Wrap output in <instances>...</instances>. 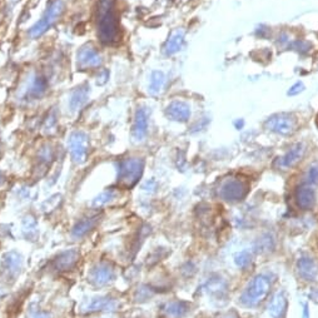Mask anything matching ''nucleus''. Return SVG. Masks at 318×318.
I'll return each instance as SVG.
<instances>
[{
	"instance_id": "18",
	"label": "nucleus",
	"mask_w": 318,
	"mask_h": 318,
	"mask_svg": "<svg viewBox=\"0 0 318 318\" xmlns=\"http://www.w3.org/2000/svg\"><path fill=\"white\" fill-rule=\"evenodd\" d=\"M234 262L239 268H247L252 262V254L249 253V251L244 249V251H241L236 254Z\"/></svg>"
},
{
	"instance_id": "13",
	"label": "nucleus",
	"mask_w": 318,
	"mask_h": 318,
	"mask_svg": "<svg viewBox=\"0 0 318 318\" xmlns=\"http://www.w3.org/2000/svg\"><path fill=\"white\" fill-rule=\"evenodd\" d=\"M303 153H305V147H303V144H296V146H293L292 148L286 153V156L281 159V165L285 168L292 167V165H295L298 160H301Z\"/></svg>"
},
{
	"instance_id": "4",
	"label": "nucleus",
	"mask_w": 318,
	"mask_h": 318,
	"mask_svg": "<svg viewBox=\"0 0 318 318\" xmlns=\"http://www.w3.org/2000/svg\"><path fill=\"white\" fill-rule=\"evenodd\" d=\"M63 8H64V6H63L62 0H54V1L49 5L48 10L45 11L43 18L31 28L30 35L33 36V38H36V36H40L41 34L45 33V31L59 19V16L62 15Z\"/></svg>"
},
{
	"instance_id": "9",
	"label": "nucleus",
	"mask_w": 318,
	"mask_h": 318,
	"mask_svg": "<svg viewBox=\"0 0 318 318\" xmlns=\"http://www.w3.org/2000/svg\"><path fill=\"white\" fill-rule=\"evenodd\" d=\"M167 116L172 121L187 122L190 117L189 105L184 102H173L167 108Z\"/></svg>"
},
{
	"instance_id": "2",
	"label": "nucleus",
	"mask_w": 318,
	"mask_h": 318,
	"mask_svg": "<svg viewBox=\"0 0 318 318\" xmlns=\"http://www.w3.org/2000/svg\"><path fill=\"white\" fill-rule=\"evenodd\" d=\"M271 282L270 278L264 275H258L248 283L246 290L242 293L241 303L246 307H256L258 306L264 298L267 297L270 292Z\"/></svg>"
},
{
	"instance_id": "8",
	"label": "nucleus",
	"mask_w": 318,
	"mask_h": 318,
	"mask_svg": "<svg viewBox=\"0 0 318 318\" xmlns=\"http://www.w3.org/2000/svg\"><path fill=\"white\" fill-rule=\"evenodd\" d=\"M298 275L305 281H315L318 276V268L316 262L308 257H302L297 262Z\"/></svg>"
},
{
	"instance_id": "16",
	"label": "nucleus",
	"mask_w": 318,
	"mask_h": 318,
	"mask_svg": "<svg viewBox=\"0 0 318 318\" xmlns=\"http://www.w3.org/2000/svg\"><path fill=\"white\" fill-rule=\"evenodd\" d=\"M165 82V77L162 72H154L152 74V79H151V92L153 94H157L162 90L163 85H164Z\"/></svg>"
},
{
	"instance_id": "22",
	"label": "nucleus",
	"mask_w": 318,
	"mask_h": 318,
	"mask_svg": "<svg viewBox=\"0 0 318 318\" xmlns=\"http://www.w3.org/2000/svg\"><path fill=\"white\" fill-rule=\"evenodd\" d=\"M303 90H305V84H303L302 82H297L295 85H292V87L290 88L287 94L290 95V97H293V95H297L300 94V93H302Z\"/></svg>"
},
{
	"instance_id": "1",
	"label": "nucleus",
	"mask_w": 318,
	"mask_h": 318,
	"mask_svg": "<svg viewBox=\"0 0 318 318\" xmlns=\"http://www.w3.org/2000/svg\"><path fill=\"white\" fill-rule=\"evenodd\" d=\"M98 35L104 44H114L121 38L118 13L111 0H102L100 3Z\"/></svg>"
},
{
	"instance_id": "23",
	"label": "nucleus",
	"mask_w": 318,
	"mask_h": 318,
	"mask_svg": "<svg viewBox=\"0 0 318 318\" xmlns=\"http://www.w3.org/2000/svg\"><path fill=\"white\" fill-rule=\"evenodd\" d=\"M303 318H310V313H308V306L305 305L303 307Z\"/></svg>"
},
{
	"instance_id": "21",
	"label": "nucleus",
	"mask_w": 318,
	"mask_h": 318,
	"mask_svg": "<svg viewBox=\"0 0 318 318\" xmlns=\"http://www.w3.org/2000/svg\"><path fill=\"white\" fill-rule=\"evenodd\" d=\"M308 182L311 184L318 183V164H315L313 167H311L310 172H308Z\"/></svg>"
},
{
	"instance_id": "19",
	"label": "nucleus",
	"mask_w": 318,
	"mask_h": 318,
	"mask_svg": "<svg viewBox=\"0 0 318 318\" xmlns=\"http://www.w3.org/2000/svg\"><path fill=\"white\" fill-rule=\"evenodd\" d=\"M185 311H187V307H185L184 303H179V302H174L168 305L167 307V312L169 315L174 316V317H179V316L184 315Z\"/></svg>"
},
{
	"instance_id": "5",
	"label": "nucleus",
	"mask_w": 318,
	"mask_h": 318,
	"mask_svg": "<svg viewBox=\"0 0 318 318\" xmlns=\"http://www.w3.org/2000/svg\"><path fill=\"white\" fill-rule=\"evenodd\" d=\"M143 173V160L142 159H127L121 163L119 178L126 187H132L138 182Z\"/></svg>"
},
{
	"instance_id": "7",
	"label": "nucleus",
	"mask_w": 318,
	"mask_h": 318,
	"mask_svg": "<svg viewBox=\"0 0 318 318\" xmlns=\"http://www.w3.org/2000/svg\"><path fill=\"white\" fill-rule=\"evenodd\" d=\"M296 202L303 210L312 209L316 204V192L311 185L302 184L296 190Z\"/></svg>"
},
{
	"instance_id": "12",
	"label": "nucleus",
	"mask_w": 318,
	"mask_h": 318,
	"mask_svg": "<svg viewBox=\"0 0 318 318\" xmlns=\"http://www.w3.org/2000/svg\"><path fill=\"white\" fill-rule=\"evenodd\" d=\"M286 307H287V300L285 295L283 292H277L268 305V313L272 318H282L283 313L286 312Z\"/></svg>"
},
{
	"instance_id": "20",
	"label": "nucleus",
	"mask_w": 318,
	"mask_h": 318,
	"mask_svg": "<svg viewBox=\"0 0 318 318\" xmlns=\"http://www.w3.org/2000/svg\"><path fill=\"white\" fill-rule=\"evenodd\" d=\"M85 98H87V90H78V92H75L73 94L72 100H70L72 108L75 109L78 107H80L85 102Z\"/></svg>"
},
{
	"instance_id": "11",
	"label": "nucleus",
	"mask_w": 318,
	"mask_h": 318,
	"mask_svg": "<svg viewBox=\"0 0 318 318\" xmlns=\"http://www.w3.org/2000/svg\"><path fill=\"white\" fill-rule=\"evenodd\" d=\"M148 129V114L144 109H138L133 126V137L137 141H142L146 137Z\"/></svg>"
},
{
	"instance_id": "3",
	"label": "nucleus",
	"mask_w": 318,
	"mask_h": 318,
	"mask_svg": "<svg viewBox=\"0 0 318 318\" xmlns=\"http://www.w3.org/2000/svg\"><path fill=\"white\" fill-rule=\"evenodd\" d=\"M219 197L227 202H239L249 193V183L241 178H229L219 187Z\"/></svg>"
},
{
	"instance_id": "14",
	"label": "nucleus",
	"mask_w": 318,
	"mask_h": 318,
	"mask_svg": "<svg viewBox=\"0 0 318 318\" xmlns=\"http://www.w3.org/2000/svg\"><path fill=\"white\" fill-rule=\"evenodd\" d=\"M183 41H184V33L182 30H175L172 35L169 36V39L167 40L164 45V53L167 55H172L177 51L180 50L183 45Z\"/></svg>"
},
{
	"instance_id": "6",
	"label": "nucleus",
	"mask_w": 318,
	"mask_h": 318,
	"mask_svg": "<svg viewBox=\"0 0 318 318\" xmlns=\"http://www.w3.org/2000/svg\"><path fill=\"white\" fill-rule=\"evenodd\" d=\"M296 127H297L296 118L292 114L288 113L275 114L266 122V128L268 131L275 132L277 134H282V136L292 134L296 131Z\"/></svg>"
},
{
	"instance_id": "17",
	"label": "nucleus",
	"mask_w": 318,
	"mask_h": 318,
	"mask_svg": "<svg viewBox=\"0 0 318 318\" xmlns=\"http://www.w3.org/2000/svg\"><path fill=\"white\" fill-rule=\"evenodd\" d=\"M45 88H46L45 79L41 77L35 78V80H34L33 84H31L30 89H29V95L34 98L40 97V95L45 92Z\"/></svg>"
},
{
	"instance_id": "10",
	"label": "nucleus",
	"mask_w": 318,
	"mask_h": 318,
	"mask_svg": "<svg viewBox=\"0 0 318 318\" xmlns=\"http://www.w3.org/2000/svg\"><path fill=\"white\" fill-rule=\"evenodd\" d=\"M78 64L80 68H94L100 64V55L94 48H83L78 54Z\"/></svg>"
},
{
	"instance_id": "24",
	"label": "nucleus",
	"mask_w": 318,
	"mask_h": 318,
	"mask_svg": "<svg viewBox=\"0 0 318 318\" xmlns=\"http://www.w3.org/2000/svg\"><path fill=\"white\" fill-rule=\"evenodd\" d=\"M316 126H317L318 128V113H317V117H316Z\"/></svg>"
},
{
	"instance_id": "15",
	"label": "nucleus",
	"mask_w": 318,
	"mask_h": 318,
	"mask_svg": "<svg viewBox=\"0 0 318 318\" xmlns=\"http://www.w3.org/2000/svg\"><path fill=\"white\" fill-rule=\"evenodd\" d=\"M72 152L77 160H82L85 156V139L80 134H75L72 138Z\"/></svg>"
}]
</instances>
